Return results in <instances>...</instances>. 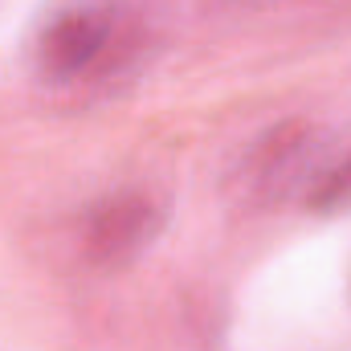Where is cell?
<instances>
[{
  "label": "cell",
  "instance_id": "6da1fadb",
  "mask_svg": "<svg viewBox=\"0 0 351 351\" xmlns=\"http://www.w3.org/2000/svg\"><path fill=\"white\" fill-rule=\"evenodd\" d=\"M119 45V25L106 8H90V4H78V8H62L41 41H37V62L49 78L58 82H74V78H86L94 70H102L110 62Z\"/></svg>",
  "mask_w": 351,
  "mask_h": 351
},
{
  "label": "cell",
  "instance_id": "277c9868",
  "mask_svg": "<svg viewBox=\"0 0 351 351\" xmlns=\"http://www.w3.org/2000/svg\"><path fill=\"white\" fill-rule=\"evenodd\" d=\"M311 204H315L319 213L351 208V156L339 168H331L327 176H319V184H315V192H311Z\"/></svg>",
  "mask_w": 351,
  "mask_h": 351
},
{
  "label": "cell",
  "instance_id": "3957f363",
  "mask_svg": "<svg viewBox=\"0 0 351 351\" xmlns=\"http://www.w3.org/2000/svg\"><path fill=\"white\" fill-rule=\"evenodd\" d=\"M311 156H315V131L302 123H286L254 143L241 168V184L254 200H278L290 184H298L302 168H311Z\"/></svg>",
  "mask_w": 351,
  "mask_h": 351
},
{
  "label": "cell",
  "instance_id": "7a4b0ae2",
  "mask_svg": "<svg viewBox=\"0 0 351 351\" xmlns=\"http://www.w3.org/2000/svg\"><path fill=\"white\" fill-rule=\"evenodd\" d=\"M160 233V208L143 192H119L86 217V254L98 265H123Z\"/></svg>",
  "mask_w": 351,
  "mask_h": 351
}]
</instances>
